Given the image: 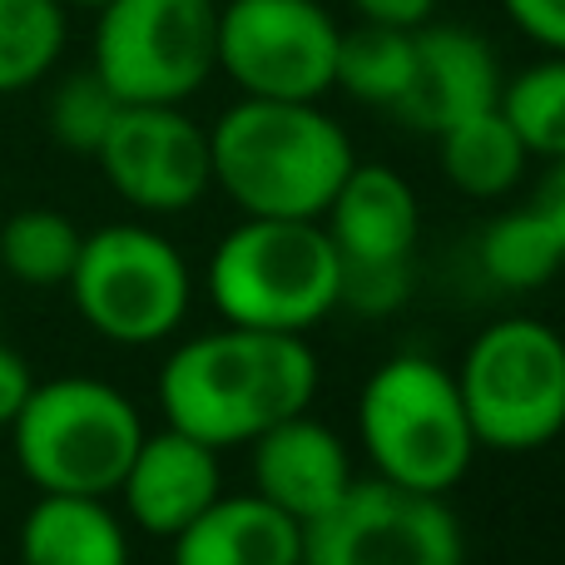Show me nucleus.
Here are the masks:
<instances>
[{"mask_svg": "<svg viewBox=\"0 0 565 565\" xmlns=\"http://www.w3.org/2000/svg\"><path fill=\"white\" fill-rule=\"evenodd\" d=\"M318 397V352L302 332L228 328L179 342L159 367V412L209 447H248Z\"/></svg>", "mask_w": 565, "mask_h": 565, "instance_id": "nucleus-1", "label": "nucleus"}, {"mask_svg": "<svg viewBox=\"0 0 565 565\" xmlns=\"http://www.w3.org/2000/svg\"><path fill=\"white\" fill-rule=\"evenodd\" d=\"M214 184L248 218H322L358 164L352 139L318 99L244 95L209 129Z\"/></svg>", "mask_w": 565, "mask_h": 565, "instance_id": "nucleus-2", "label": "nucleus"}, {"mask_svg": "<svg viewBox=\"0 0 565 565\" xmlns=\"http://www.w3.org/2000/svg\"><path fill=\"white\" fill-rule=\"evenodd\" d=\"M358 437L382 481L431 497L457 491L481 451L457 392V372L422 352H402L372 367L358 392Z\"/></svg>", "mask_w": 565, "mask_h": 565, "instance_id": "nucleus-3", "label": "nucleus"}, {"mask_svg": "<svg viewBox=\"0 0 565 565\" xmlns=\"http://www.w3.org/2000/svg\"><path fill=\"white\" fill-rule=\"evenodd\" d=\"M342 254L322 218H244L209 258V298L224 322L308 332L338 308Z\"/></svg>", "mask_w": 565, "mask_h": 565, "instance_id": "nucleus-4", "label": "nucleus"}, {"mask_svg": "<svg viewBox=\"0 0 565 565\" xmlns=\"http://www.w3.org/2000/svg\"><path fill=\"white\" fill-rule=\"evenodd\" d=\"M15 461L35 491L55 497H115L125 467L145 441L135 402L99 377L35 382L10 422Z\"/></svg>", "mask_w": 565, "mask_h": 565, "instance_id": "nucleus-5", "label": "nucleus"}, {"mask_svg": "<svg viewBox=\"0 0 565 565\" xmlns=\"http://www.w3.org/2000/svg\"><path fill=\"white\" fill-rule=\"evenodd\" d=\"M457 392L481 447H551L565 431V338L541 318H497L471 338Z\"/></svg>", "mask_w": 565, "mask_h": 565, "instance_id": "nucleus-6", "label": "nucleus"}, {"mask_svg": "<svg viewBox=\"0 0 565 565\" xmlns=\"http://www.w3.org/2000/svg\"><path fill=\"white\" fill-rule=\"evenodd\" d=\"M65 288L79 318L119 348L174 338L194 298L184 254L145 224H109L85 234Z\"/></svg>", "mask_w": 565, "mask_h": 565, "instance_id": "nucleus-7", "label": "nucleus"}, {"mask_svg": "<svg viewBox=\"0 0 565 565\" xmlns=\"http://www.w3.org/2000/svg\"><path fill=\"white\" fill-rule=\"evenodd\" d=\"M218 70V0H105L95 75L125 105H184Z\"/></svg>", "mask_w": 565, "mask_h": 565, "instance_id": "nucleus-8", "label": "nucleus"}, {"mask_svg": "<svg viewBox=\"0 0 565 565\" xmlns=\"http://www.w3.org/2000/svg\"><path fill=\"white\" fill-rule=\"evenodd\" d=\"M302 565H467V536L447 497L367 477L302 526Z\"/></svg>", "mask_w": 565, "mask_h": 565, "instance_id": "nucleus-9", "label": "nucleus"}, {"mask_svg": "<svg viewBox=\"0 0 565 565\" xmlns=\"http://www.w3.org/2000/svg\"><path fill=\"white\" fill-rule=\"evenodd\" d=\"M338 35L322 0H228L218 6V70L254 99H322Z\"/></svg>", "mask_w": 565, "mask_h": 565, "instance_id": "nucleus-10", "label": "nucleus"}, {"mask_svg": "<svg viewBox=\"0 0 565 565\" xmlns=\"http://www.w3.org/2000/svg\"><path fill=\"white\" fill-rule=\"evenodd\" d=\"M95 159L139 214H184L214 189L209 129L179 105H125Z\"/></svg>", "mask_w": 565, "mask_h": 565, "instance_id": "nucleus-11", "label": "nucleus"}, {"mask_svg": "<svg viewBox=\"0 0 565 565\" xmlns=\"http://www.w3.org/2000/svg\"><path fill=\"white\" fill-rule=\"evenodd\" d=\"M501 65L487 35L471 25H422L412 30V79L392 115L422 135H441L467 115H481L501 99Z\"/></svg>", "mask_w": 565, "mask_h": 565, "instance_id": "nucleus-12", "label": "nucleus"}, {"mask_svg": "<svg viewBox=\"0 0 565 565\" xmlns=\"http://www.w3.org/2000/svg\"><path fill=\"white\" fill-rule=\"evenodd\" d=\"M119 501H125L129 521L149 536L174 541L199 511H209L224 491V467H218V447L189 437L179 427H164L139 441L135 461L119 477Z\"/></svg>", "mask_w": 565, "mask_h": 565, "instance_id": "nucleus-13", "label": "nucleus"}, {"mask_svg": "<svg viewBox=\"0 0 565 565\" xmlns=\"http://www.w3.org/2000/svg\"><path fill=\"white\" fill-rule=\"evenodd\" d=\"M248 447H254V457H248L254 491L264 501H274L278 511H288L298 526H308L328 507H338V497L358 481L342 437L322 422H312L308 412L258 431Z\"/></svg>", "mask_w": 565, "mask_h": 565, "instance_id": "nucleus-14", "label": "nucleus"}, {"mask_svg": "<svg viewBox=\"0 0 565 565\" xmlns=\"http://www.w3.org/2000/svg\"><path fill=\"white\" fill-rule=\"evenodd\" d=\"M322 228L342 258H412L422 234L417 189L392 164H352L332 204L322 209Z\"/></svg>", "mask_w": 565, "mask_h": 565, "instance_id": "nucleus-15", "label": "nucleus"}, {"mask_svg": "<svg viewBox=\"0 0 565 565\" xmlns=\"http://www.w3.org/2000/svg\"><path fill=\"white\" fill-rule=\"evenodd\" d=\"M174 565H302V526L264 501L224 497L174 536Z\"/></svg>", "mask_w": 565, "mask_h": 565, "instance_id": "nucleus-16", "label": "nucleus"}, {"mask_svg": "<svg viewBox=\"0 0 565 565\" xmlns=\"http://www.w3.org/2000/svg\"><path fill=\"white\" fill-rule=\"evenodd\" d=\"M20 565H129V536L105 497L40 491L20 521Z\"/></svg>", "mask_w": 565, "mask_h": 565, "instance_id": "nucleus-17", "label": "nucleus"}, {"mask_svg": "<svg viewBox=\"0 0 565 565\" xmlns=\"http://www.w3.org/2000/svg\"><path fill=\"white\" fill-rule=\"evenodd\" d=\"M431 139H437L441 179L471 199H501L526 179L531 149L521 145V135L511 129V119L501 115V105L457 119V125H447Z\"/></svg>", "mask_w": 565, "mask_h": 565, "instance_id": "nucleus-18", "label": "nucleus"}, {"mask_svg": "<svg viewBox=\"0 0 565 565\" xmlns=\"http://www.w3.org/2000/svg\"><path fill=\"white\" fill-rule=\"evenodd\" d=\"M477 264L497 288L531 292V288H546L565 268V248H561V234L551 228V218L536 204H526V209H507L501 218H491L481 228Z\"/></svg>", "mask_w": 565, "mask_h": 565, "instance_id": "nucleus-19", "label": "nucleus"}, {"mask_svg": "<svg viewBox=\"0 0 565 565\" xmlns=\"http://www.w3.org/2000/svg\"><path fill=\"white\" fill-rule=\"evenodd\" d=\"M407 79H412V30L362 20V25L338 35L332 85L348 89L358 105L392 109L402 99V89H407Z\"/></svg>", "mask_w": 565, "mask_h": 565, "instance_id": "nucleus-20", "label": "nucleus"}, {"mask_svg": "<svg viewBox=\"0 0 565 565\" xmlns=\"http://www.w3.org/2000/svg\"><path fill=\"white\" fill-rule=\"evenodd\" d=\"M85 234L60 209H20L0 224V268L25 288H60L79 258Z\"/></svg>", "mask_w": 565, "mask_h": 565, "instance_id": "nucleus-21", "label": "nucleus"}, {"mask_svg": "<svg viewBox=\"0 0 565 565\" xmlns=\"http://www.w3.org/2000/svg\"><path fill=\"white\" fill-rule=\"evenodd\" d=\"M65 0H0V95L40 85L65 55Z\"/></svg>", "mask_w": 565, "mask_h": 565, "instance_id": "nucleus-22", "label": "nucleus"}, {"mask_svg": "<svg viewBox=\"0 0 565 565\" xmlns=\"http://www.w3.org/2000/svg\"><path fill=\"white\" fill-rule=\"evenodd\" d=\"M497 105L531 149V159H565V55L546 50V60L501 85Z\"/></svg>", "mask_w": 565, "mask_h": 565, "instance_id": "nucleus-23", "label": "nucleus"}, {"mask_svg": "<svg viewBox=\"0 0 565 565\" xmlns=\"http://www.w3.org/2000/svg\"><path fill=\"white\" fill-rule=\"evenodd\" d=\"M119 109H125V99H119L115 89L95 75V65H89V70H75V75L60 79L55 95H50L45 119H50V135H55L60 149L95 159Z\"/></svg>", "mask_w": 565, "mask_h": 565, "instance_id": "nucleus-24", "label": "nucleus"}, {"mask_svg": "<svg viewBox=\"0 0 565 565\" xmlns=\"http://www.w3.org/2000/svg\"><path fill=\"white\" fill-rule=\"evenodd\" d=\"M412 292V268L407 258H342V278H338V308L358 312V318H387L407 302Z\"/></svg>", "mask_w": 565, "mask_h": 565, "instance_id": "nucleus-25", "label": "nucleus"}, {"mask_svg": "<svg viewBox=\"0 0 565 565\" xmlns=\"http://www.w3.org/2000/svg\"><path fill=\"white\" fill-rule=\"evenodd\" d=\"M511 25L551 55H565V0H501Z\"/></svg>", "mask_w": 565, "mask_h": 565, "instance_id": "nucleus-26", "label": "nucleus"}, {"mask_svg": "<svg viewBox=\"0 0 565 565\" xmlns=\"http://www.w3.org/2000/svg\"><path fill=\"white\" fill-rule=\"evenodd\" d=\"M30 387H35V372H30V362L20 358L15 348H6V342H0V431H10V422L20 417Z\"/></svg>", "mask_w": 565, "mask_h": 565, "instance_id": "nucleus-27", "label": "nucleus"}, {"mask_svg": "<svg viewBox=\"0 0 565 565\" xmlns=\"http://www.w3.org/2000/svg\"><path fill=\"white\" fill-rule=\"evenodd\" d=\"M362 20L372 25H397V30H422L437 15V0H352Z\"/></svg>", "mask_w": 565, "mask_h": 565, "instance_id": "nucleus-28", "label": "nucleus"}, {"mask_svg": "<svg viewBox=\"0 0 565 565\" xmlns=\"http://www.w3.org/2000/svg\"><path fill=\"white\" fill-rule=\"evenodd\" d=\"M536 209L551 218V228L561 234V248H565V159H551V174L536 189Z\"/></svg>", "mask_w": 565, "mask_h": 565, "instance_id": "nucleus-29", "label": "nucleus"}, {"mask_svg": "<svg viewBox=\"0 0 565 565\" xmlns=\"http://www.w3.org/2000/svg\"><path fill=\"white\" fill-rule=\"evenodd\" d=\"M65 6H85V10H99L105 0H65Z\"/></svg>", "mask_w": 565, "mask_h": 565, "instance_id": "nucleus-30", "label": "nucleus"}]
</instances>
